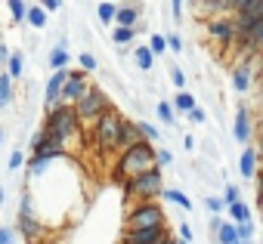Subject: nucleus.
<instances>
[{
    "mask_svg": "<svg viewBox=\"0 0 263 244\" xmlns=\"http://www.w3.org/2000/svg\"><path fill=\"white\" fill-rule=\"evenodd\" d=\"M235 235H238V241H251L254 238V226L251 222H238L235 226Z\"/></svg>",
    "mask_w": 263,
    "mask_h": 244,
    "instance_id": "nucleus-36",
    "label": "nucleus"
},
{
    "mask_svg": "<svg viewBox=\"0 0 263 244\" xmlns=\"http://www.w3.org/2000/svg\"><path fill=\"white\" fill-rule=\"evenodd\" d=\"M4 74H7L13 84L25 74V53H22V50H13V53H10V59H7V71H4Z\"/></svg>",
    "mask_w": 263,
    "mask_h": 244,
    "instance_id": "nucleus-17",
    "label": "nucleus"
},
{
    "mask_svg": "<svg viewBox=\"0 0 263 244\" xmlns=\"http://www.w3.org/2000/svg\"><path fill=\"white\" fill-rule=\"evenodd\" d=\"M78 65H81V71H84V74H93V71L99 68V62H96V56H93V53H87V50H84V53L78 56Z\"/></svg>",
    "mask_w": 263,
    "mask_h": 244,
    "instance_id": "nucleus-29",
    "label": "nucleus"
},
{
    "mask_svg": "<svg viewBox=\"0 0 263 244\" xmlns=\"http://www.w3.org/2000/svg\"><path fill=\"white\" fill-rule=\"evenodd\" d=\"M65 77H68V68L50 74V80H47V87H44V105H47V111H50L53 105H59V96H62V84H65Z\"/></svg>",
    "mask_w": 263,
    "mask_h": 244,
    "instance_id": "nucleus-12",
    "label": "nucleus"
},
{
    "mask_svg": "<svg viewBox=\"0 0 263 244\" xmlns=\"http://www.w3.org/2000/svg\"><path fill=\"white\" fill-rule=\"evenodd\" d=\"M74 117H78V124H96V120L111 108V102H108V96H105V90L102 87H90L74 105Z\"/></svg>",
    "mask_w": 263,
    "mask_h": 244,
    "instance_id": "nucleus-4",
    "label": "nucleus"
},
{
    "mask_svg": "<svg viewBox=\"0 0 263 244\" xmlns=\"http://www.w3.org/2000/svg\"><path fill=\"white\" fill-rule=\"evenodd\" d=\"M0 244H16V238H13V229H10V226H0Z\"/></svg>",
    "mask_w": 263,
    "mask_h": 244,
    "instance_id": "nucleus-41",
    "label": "nucleus"
},
{
    "mask_svg": "<svg viewBox=\"0 0 263 244\" xmlns=\"http://www.w3.org/2000/svg\"><path fill=\"white\" fill-rule=\"evenodd\" d=\"M171 80H174V87H177V90H183V87H186V74H183V68H180V65H174V68H171Z\"/></svg>",
    "mask_w": 263,
    "mask_h": 244,
    "instance_id": "nucleus-37",
    "label": "nucleus"
},
{
    "mask_svg": "<svg viewBox=\"0 0 263 244\" xmlns=\"http://www.w3.org/2000/svg\"><path fill=\"white\" fill-rule=\"evenodd\" d=\"M121 120H124V114L111 105L96 124H93V139H96V146H99V152H115L118 149V133H121Z\"/></svg>",
    "mask_w": 263,
    "mask_h": 244,
    "instance_id": "nucleus-5",
    "label": "nucleus"
},
{
    "mask_svg": "<svg viewBox=\"0 0 263 244\" xmlns=\"http://www.w3.org/2000/svg\"><path fill=\"white\" fill-rule=\"evenodd\" d=\"M7 10L13 16V25H25V13H28V4L25 0H7Z\"/></svg>",
    "mask_w": 263,
    "mask_h": 244,
    "instance_id": "nucleus-25",
    "label": "nucleus"
},
{
    "mask_svg": "<svg viewBox=\"0 0 263 244\" xmlns=\"http://www.w3.org/2000/svg\"><path fill=\"white\" fill-rule=\"evenodd\" d=\"M204 31L214 44L220 47H232L235 44V25H232V16H211L204 19Z\"/></svg>",
    "mask_w": 263,
    "mask_h": 244,
    "instance_id": "nucleus-7",
    "label": "nucleus"
},
{
    "mask_svg": "<svg viewBox=\"0 0 263 244\" xmlns=\"http://www.w3.org/2000/svg\"><path fill=\"white\" fill-rule=\"evenodd\" d=\"M124 222H127V229H155V226H167V216L158 201H137L127 210Z\"/></svg>",
    "mask_w": 263,
    "mask_h": 244,
    "instance_id": "nucleus-6",
    "label": "nucleus"
},
{
    "mask_svg": "<svg viewBox=\"0 0 263 244\" xmlns=\"http://www.w3.org/2000/svg\"><path fill=\"white\" fill-rule=\"evenodd\" d=\"M183 146H186V152H192V149H195V139H192V136H186V139H183Z\"/></svg>",
    "mask_w": 263,
    "mask_h": 244,
    "instance_id": "nucleus-47",
    "label": "nucleus"
},
{
    "mask_svg": "<svg viewBox=\"0 0 263 244\" xmlns=\"http://www.w3.org/2000/svg\"><path fill=\"white\" fill-rule=\"evenodd\" d=\"M149 53H152V56H164V53H167L164 34H152V37H149Z\"/></svg>",
    "mask_w": 263,
    "mask_h": 244,
    "instance_id": "nucleus-30",
    "label": "nucleus"
},
{
    "mask_svg": "<svg viewBox=\"0 0 263 244\" xmlns=\"http://www.w3.org/2000/svg\"><path fill=\"white\" fill-rule=\"evenodd\" d=\"M254 179H257V195H263V167H257Z\"/></svg>",
    "mask_w": 263,
    "mask_h": 244,
    "instance_id": "nucleus-43",
    "label": "nucleus"
},
{
    "mask_svg": "<svg viewBox=\"0 0 263 244\" xmlns=\"http://www.w3.org/2000/svg\"><path fill=\"white\" fill-rule=\"evenodd\" d=\"M37 7L44 13H56V10H62V0H37Z\"/></svg>",
    "mask_w": 263,
    "mask_h": 244,
    "instance_id": "nucleus-40",
    "label": "nucleus"
},
{
    "mask_svg": "<svg viewBox=\"0 0 263 244\" xmlns=\"http://www.w3.org/2000/svg\"><path fill=\"white\" fill-rule=\"evenodd\" d=\"M226 210H229V222H235V226H238V222H251V207H248L245 201H235V204H229Z\"/></svg>",
    "mask_w": 263,
    "mask_h": 244,
    "instance_id": "nucleus-21",
    "label": "nucleus"
},
{
    "mask_svg": "<svg viewBox=\"0 0 263 244\" xmlns=\"http://www.w3.org/2000/svg\"><path fill=\"white\" fill-rule=\"evenodd\" d=\"M137 143H143V136H140V130H137V120L124 117V120H121V133H118V152L134 149Z\"/></svg>",
    "mask_w": 263,
    "mask_h": 244,
    "instance_id": "nucleus-13",
    "label": "nucleus"
},
{
    "mask_svg": "<svg viewBox=\"0 0 263 244\" xmlns=\"http://www.w3.org/2000/svg\"><path fill=\"white\" fill-rule=\"evenodd\" d=\"M68 62H71V53H68L65 40H59V44L50 50V71H62V68H68Z\"/></svg>",
    "mask_w": 263,
    "mask_h": 244,
    "instance_id": "nucleus-16",
    "label": "nucleus"
},
{
    "mask_svg": "<svg viewBox=\"0 0 263 244\" xmlns=\"http://www.w3.org/2000/svg\"><path fill=\"white\" fill-rule=\"evenodd\" d=\"M22 164H25V155H22L19 149H13V155L7 158V170H10V173H16V170H19Z\"/></svg>",
    "mask_w": 263,
    "mask_h": 244,
    "instance_id": "nucleus-33",
    "label": "nucleus"
},
{
    "mask_svg": "<svg viewBox=\"0 0 263 244\" xmlns=\"http://www.w3.org/2000/svg\"><path fill=\"white\" fill-rule=\"evenodd\" d=\"M189 4H195V0H189Z\"/></svg>",
    "mask_w": 263,
    "mask_h": 244,
    "instance_id": "nucleus-56",
    "label": "nucleus"
},
{
    "mask_svg": "<svg viewBox=\"0 0 263 244\" xmlns=\"http://www.w3.org/2000/svg\"><path fill=\"white\" fill-rule=\"evenodd\" d=\"M164 44H167V50H174V53H183V37H180L177 31L164 34Z\"/></svg>",
    "mask_w": 263,
    "mask_h": 244,
    "instance_id": "nucleus-34",
    "label": "nucleus"
},
{
    "mask_svg": "<svg viewBox=\"0 0 263 244\" xmlns=\"http://www.w3.org/2000/svg\"><path fill=\"white\" fill-rule=\"evenodd\" d=\"M7 59H10V50H7V44H0V65H7Z\"/></svg>",
    "mask_w": 263,
    "mask_h": 244,
    "instance_id": "nucleus-46",
    "label": "nucleus"
},
{
    "mask_svg": "<svg viewBox=\"0 0 263 244\" xmlns=\"http://www.w3.org/2000/svg\"><path fill=\"white\" fill-rule=\"evenodd\" d=\"M260 102H263V90H260Z\"/></svg>",
    "mask_w": 263,
    "mask_h": 244,
    "instance_id": "nucleus-54",
    "label": "nucleus"
},
{
    "mask_svg": "<svg viewBox=\"0 0 263 244\" xmlns=\"http://www.w3.org/2000/svg\"><path fill=\"white\" fill-rule=\"evenodd\" d=\"M161 244H180V238H177V235H167V238H164Z\"/></svg>",
    "mask_w": 263,
    "mask_h": 244,
    "instance_id": "nucleus-48",
    "label": "nucleus"
},
{
    "mask_svg": "<svg viewBox=\"0 0 263 244\" xmlns=\"http://www.w3.org/2000/svg\"><path fill=\"white\" fill-rule=\"evenodd\" d=\"M134 59H137V68H140V71H152V68H155V56L149 53L146 44H140V47L134 50Z\"/></svg>",
    "mask_w": 263,
    "mask_h": 244,
    "instance_id": "nucleus-20",
    "label": "nucleus"
},
{
    "mask_svg": "<svg viewBox=\"0 0 263 244\" xmlns=\"http://www.w3.org/2000/svg\"><path fill=\"white\" fill-rule=\"evenodd\" d=\"M16 99V90H13V80L7 74H0V108H10Z\"/></svg>",
    "mask_w": 263,
    "mask_h": 244,
    "instance_id": "nucleus-23",
    "label": "nucleus"
},
{
    "mask_svg": "<svg viewBox=\"0 0 263 244\" xmlns=\"http://www.w3.org/2000/svg\"><path fill=\"white\" fill-rule=\"evenodd\" d=\"M251 84H254L251 65L248 62H235V68H232V87H235V93H248Z\"/></svg>",
    "mask_w": 263,
    "mask_h": 244,
    "instance_id": "nucleus-14",
    "label": "nucleus"
},
{
    "mask_svg": "<svg viewBox=\"0 0 263 244\" xmlns=\"http://www.w3.org/2000/svg\"><path fill=\"white\" fill-rule=\"evenodd\" d=\"M186 117H189V124H204V120H208V111H204L201 105H195L192 111H186Z\"/></svg>",
    "mask_w": 263,
    "mask_h": 244,
    "instance_id": "nucleus-35",
    "label": "nucleus"
},
{
    "mask_svg": "<svg viewBox=\"0 0 263 244\" xmlns=\"http://www.w3.org/2000/svg\"><path fill=\"white\" fill-rule=\"evenodd\" d=\"M105 4H115V0H105Z\"/></svg>",
    "mask_w": 263,
    "mask_h": 244,
    "instance_id": "nucleus-55",
    "label": "nucleus"
},
{
    "mask_svg": "<svg viewBox=\"0 0 263 244\" xmlns=\"http://www.w3.org/2000/svg\"><path fill=\"white\" fill-rule=\"evenodd\" d=\"M140 13H143L140 0H127V4L118 7V13H115V28H137L140 31Z\"/></svg>",
    "mask_w": 263,
    "mask_h": 244,
    "instance_id": "nucleus-11",
    "label": "nucleus"
},
{
    "mask_svg": "<svg viewBox=\"0 0 263 244\" xmlns=\"http://www.w3.org/2000/svg\"><path fill=\"white\" fill-rule=\"evenodd\" d=\"M155 111H158V117H161V124H174V120H177V117H174L171 102H158V108H155Z\"/></svg>",
    "mask_w": 263,
    "mask_h": 244,
    "instance_id": "nucleus-31",
    "label": "nucleus"
},
{
    "mask_svg": "<svg viewBox=\"0 0 263 244\" xmlns=\"http://www.w3.org/2000/svg\"><path fill=\"white\" fill-rule=\"evenodd\" d=\"M47 22H50V19H47V13H44L37 4H34V7H28V13H25V25H31L34 31H44V28H47Z\"/></svg>",
    "mask_w": 263,
    "mask_h": 244,
    "instance_id": "nucleus-18",
    "label": "nucleus"
},
{
    "mask_svg": "<svg viewBox=\"0 0 263 244\" xmlns=\"http://www.w3.org/2000/svg\"><path fill=\"white\" fill-rule=\"evenodd\" d=\"M260 90H263V71H260Z\"/></svg>",
    "mask_w": 263,
    "mask_h": 244,
    "instance_id": "nucleus-52",
    "label": "nucleus"
},
{
    "mask_svg": "<svg viewBox=\"0 0 263 244\" xmlns=\"http://www.w3.org/2000/svg\"><path fill=\"white\" fill-rule=\"evenodd\" d=\"M93 84H90V74H84L81 68H68V77H65V84H62V96H59V102L62 105H74L87 90H90Z\"/></svg>",
    "mask_w": 263,
    "mask_h": 244,
    "instance_id": "nucleus-8",
    "label": "nucleus"
},
{
    "mask_svg": "<svg viewBox=\"0 0 263 244\" xmlns=\"http://www.w3.org/2000/svg\"><path fill=\"white\" fill-rule=\"evenodd\" d=\"M171 235L167 226H155V229H127L121 235V244H161Z\"/></svg>",
    "mask_w": 263,
    "mask_h": 244,
    "instance_id": "nucleus-9",
    "label": "nucleus"
},
{
    "mask_svg": "<svg viewBox=\"0 0 263 244\" xmlns=\"http://www.w3.org/2000/svg\"><path fill=\"white\" fill-rule=\"evenodd\" d=\"M257 207H260V213H263V195H257Z\"/></svg>",
    "mask_w": 263,
    "mask_h": 244,
    "instance_id": "nucleus-50",
    "label": "nucleus"
},
{
    "mask_svg": "<svg viewBox=\"0 0 263 244\" xmlns=\"http://www.w3.org/2000/svg\"><path fill=\"white\" fill-rule=\"evenodd\" d=\"M195 105H198V102H195V96H192V93H186V90H180V93L174 96V105H171V108H174V111H180V114H186V111H192Z\"/></svg>",
    "mask_w": 263,
    "mask_h": 244,
    "instance_id": "nucleus-22",
    "label": "nucleus"
},
{
    "mask_svg": "<svg viewBox=\"0 0 263 244\" xmlns=\"http://www.w3.org/2000/svg\"><path fill=\"white\" fill-rule=\"evenodd\" d=\"M254 173H257V149L245 146V152L238 158V176L241 179H254Z\"/></svg>",
    "mask_w": 263,
    "mask_h": 244,
    "instance_id": "nucleus-15",
    "label": "nucleus"
},
{
    "mask_svg": "<svg viewBox=\"0 0 263 244\" xmlns=\"http://www.w3.org/2000/svg\"><path fill=\"white\" fill-rule=\"evenodd\" d=\"M78 117H74V108L71 105H53L50 111H47V117H44V133L50 136V139H56V143H62V146H68V139L78 133Z\"/></svg>",
    "mask_w": 263,
    "mask_h": 244,
    "instance_id": "nucleus-2",
    "label": "nucleus"
},
{
    "mask_svg": "<svg viewBox=\"0 0 263 244\" xmlns=\"http://www.w3.org/2000/svg\"><path fill=\"white\" fill-rule=\"evenodd\" d=\"M238 244H254V241H238Z\"/></svg>",
    "mask_w": 263,
    "mask_h": 244,
    "instance_id": "nucleus-53",
    "label": "nucleus"
},
{
    "mask_svg": "<svg viewBox=\"0 0 263 244\" xmlns=\"http://www.w3.org/2000/svg\"><path fill=\"white\" fill-rule=\"evenodd\" d=\"M217 244H238V235H235V222H223L217 229Z\"/></svg>",
    "mask_w": 263,
    "mask_h": 244,
    "instance_id": "nucleus-27",
    "label": "nucleus"
},
{
    "mask_svg": "<svg viewBox=\"0 0 263 244\" xmlns=\"http://www.w3.org/2000/svg\"><path fill=\"white\" fill-rule=\"evenodd\" d=\"M171 13H174V22L183 19V0H171Z\"/></svg>",
    "mask_w": 263,
    "mask_h": 244,
    "instance_id": "nucleus-42",
    "label": "nucleus"
},
{
    "mask_svg": "<svg viewBox=\"0 0 263 244\" xmlns=\"http://www.w3.org/2000/svg\"><path fill=\"white\" fill-rule=\"evenodd\" d=\"M204 207H208V210H211V213L217 216V213H220V210H223L226 204H223V198H217V195H211V198H204Z\"/></svg>",
    "mask_w": 263,
    "mask_h": 244,
    "instance_id": "nucleus-39",
    "label": "nucleus"
},
{
    "mask_svg": "<svg viewBox=\"0 0 263 244\" xmlns=\"http://www.w3.org/2000/svg\"><path fill=\"white\" fill-rule=\"evenodd\" d=\"M115 13H118V7H115V4H105V0L96 7V16H99L102 25H111V22H115Z\"/></svg>",
    "mask_w": 263,
    "mask_h": 244,
    "instance_id": "nucleus-28",
    "label": "nucleus"
},
{
    "mask_svg": "<svg viewBox=\"0 0 263 244\" xmlns=\"http://www.w3.org/2000/svg\"><path fill=\"white\" fill-rule=\"evenodd\" d=\"M4 204H7V189L0 186V207H4Z\"/></svg>",
    "mask_w": 263,
    "mask_h": 244,
    "instance_id": "nucleus-49",
    "label": "nucleus"
},
{
    "mask_svg": "<svg viewBox=\"0 0 263 244\" xmlns=\"http://www.w3.org/2000/svg\"><path fill=\"white\" fill-rule=\"evenodd\" d=\"M208 226H211V232H214V235H217V229H220V226H223V216H211V222H208Z\"/></svg>",
    "mask_w": 263,
    "mask_h": 244,
    "instance_id": "nucleus-44",
    "label": "nucleus"
},
{
    "mask_svg": "<svg viewBox=\"0 0 263 244\" xmlns=\"http://www.w3.org/2000/svg\"><path fill=\"white\" fill-rule=\"evenodd\" d=\"M152 167H155V146L143 139L134 149L118 155V164H115L111 176H115V182H124V179H134V176H140V173H146Z\"/></svg>",
    "mask_w": 263,
    "mask_h": 244,
    "instance_id": "nucleus-1",
    "label": "nucleus"
},
{
    "mask_svg": "<svg viewBox=\"0 0 263 244\" xmlns=\"http://www.w3.org/2000/svg\"><path fill=\"white\" fill-rule=\"evenodd\" d=\"M161 198H167L171 204H177V207H183V210H192V201H189V195H186L183 189H174V186L167 189V186H164V192H161Z\"/></svg>",
    "mask_w": 263,
    "mask_h": 244,
    "instance_id": "nucleus-19",
    "label": "nucleus"
},
{
    "mask_svg": "<svg viewBox=\"0 0 263 244\" xmlns=\"http://www.w3.org/2000/svg\"><path fill=\"white\" fill-rule=\"evenodd\" d=\"M171 164H174V155H171L167 149H155V167L164 170V167H171Z\"/></svg>",
    "mask_w": 263,
    "mask_h": 244,
    "instance_id": "nucleus-32",
    "label": "nucleus"
},
{
    "mask_svg": "<svg viewBox=\"0 0 263 244\" xmlns=\"http://www.w3.org/2000/svg\"><path fill=\"white\" fill-rule=\"evenodd\" d=\"M232 133H235V139H238L241 146H251V136H254V120H251V111H248V105H245V102H241V105H238V111H235Z\"/></svg>",
    "mask_w": 263,
    "mask_h": 244,
    "instance_id": "nucleus-10",
    "label": "nucleus"
},
{
    "mask_svg": "<svg viewBox=\"0 0 263 244\" xmlns=\"http://www.w3.org/2000/svg\"><path fill=\"white\" fill-rule=\"evenodd\" d=\"M137 130H140V136H143L146 143H152V146H155V143H161V130H158L155 124H149V120H143V117L137 120Z\"/></svg>",
    "mask_w": 263,
    "mask_h": 244,
    "instance_id": "nucleus-24",
    "label": "nucleus"
},
{
    "mask_svg": "<svg viewBox=\"0 0 263 244\" xmlns=\"http://www.w3.org/2000/svg\"><path fill=\"white\" fill-rule=\"evenodd\" d=\"M137 28H115L111 31V44H118V47H127V44H134L137 40Z\"/></svg>",
    "mask_w": 263,
    "mask_h": 244,
    "instance_id": "nucleus-26",
    "label": "nucleus"
},
{
    "mask_svg": "<svg viewBox=\"0 0 263 244\" xmlns=\"http://www.w3.org/2000/svg\"><path fill=\"white\" fill-rule=\"evenodd\" d=\"M0 146H4V124H0Z\"/></svg>",
    "mask_w": 263,
    "mask_h": 244,
    "instance_id": "nucleus-51",
    "label": "nucleus"
},
{
    "mask_svg": "<svg viewBox=\"0 0 263 244\" xmlns=\"http://www.w3.org/2000/svg\"><path fill=\"white\" fill-rule=\"evenodd\" d=\"M254 149H257V158H260V161H263V130H260V133H257V146H254Z\"/></svg>",
    "mask_w": 263,
    "mask_h": 244,
    "instance_id": "nucleus-45",
    "label": "nucleus"
},
{
    "mask_svg": "<svg viewBox=\"0 0 263 244\" xmlns=\"http://www.w3.org/2000/svg\"><path fill=\"white\" fill-rule=\"evenodd\" d=\"M161 192H164V170L161 167H152L134 179H124V198L127 201H134V198L137 201H155V198H161Z\"/></svg>",
    "mask_w": 263,
    "mask_h": 244,
    "instance_id": "nucleus-3",
    "label": "nucleus"
},
{
    "mask_svg": "<svg viewBox=\"0 0 263 244\" xmlns=\"http://www.w3.org/2000/svg\"><path fill=\"white\" fill-rule=\"evenodd\" d=\"M235 201H241V195H238V186H226V192H223V204L229 207V204H235Z\"/></svg>",
    "mask_w": 263,
    "mask_h": 244,
    "instance_id": "nucleus-38",
    "label": "nucleus"
}]
</instances>
